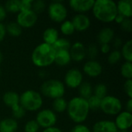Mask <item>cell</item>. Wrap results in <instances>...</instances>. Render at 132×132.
I'll return each instance as SVG.
<instances>
[{
  "instance_id": "obj_6",
  "label": "cell",
  "mask_w": 132,
  "mask_h": 132,
  "mask_svg": "<svg viewBox=\"0 0 132 132\" xmlns=\"http://www.w3.org/2000/svg\"><path fill=\"white\" fill-rule=\"evenodd\" d=\"M122 103L121 100L113 95H107L101 99L100 109L101 111L109 116L118 115L122 111Z\"/></svg>"
},
{
  "instance_id": "obj_43",
  "label": "cell",
  "mask_w": 132,
  "mask_h": 132,
  "mask_svg": "<svg viewBox=\"0 0 132 132\" xmlns=\"http://www.w3.org/2000/svg\"><path fill=\"white\" fill-rule=\"evenodd\" d=\"M6 34L5 25H4L2 22H0V43L4 40Z\"/></svg>"
},
{
  "instance_id": "obj_19",
  "label": "cell",
  "mask_w": 132,
  "mask_h": 132,
  "mask_svg": "<svg viewBox=\"0 0 132 132\" xmlns=\"http://www.w3.org/2000/svg\"><path fill=\"white\" fill-rule=\"evenodd\" d=\"M2 101L6 107L12 109L19 104V95L15 91H7L2 96Z\"/></svg>"
},
{
  "instance_id": "obj_12",
  "label": "cell",
  "mask_w": 132,
  "mask_h": 132,
  "mask_svg": "<svg viewBox=\"0 0 132 132\" xmlns=\"http://www.w3.org/2000/svg\"><path fill=\"white\" fill-rule=\"evenodd\" d=\"M84 73L92 78L99 77L103 72V67L100 62L96 60H88L87 61L83 67Z\"/></svg>"
},
{
  "instance_id": "obj_5",
  "label": "cell",
  "mask_w": 132,
  "mask_h": 132,
  "mask_svg": "<svg viewBox=\"0 0 132 132\" xmlns=\"http://www.w3.org/2000/svg\"><path fill=\"white\" fill-rule=\"evenodd\" d=\"M66 91V87L60 80L50 79L45 80L40 87V94L49 99H57L63 97Z\"/></svg>"
},
{
  "instance_id": "obj_37",
  "label": "cell",
  "mask_w": 132,
  "mask_h": 132,
  "mask_svg": "<svg viewBox=\"0 0 132 132\" xmlns=\"http://www.w3.org/2000/svg\"><path fill=\"white\" fill-rule=\"evenodd\" d=\"M39 130V126L36 121V120H30L27 121L24 126L25 132H38Z\"/></svg>"
},
{
  "instance_id": "obj_2",
  "label": "cell",
  "mask_w": 132,
  "mask_h": 132,
  "mask_svg": "<svg viewBox=\"0 0 132 132\" xmlns=\"http://www.w3.org/2000/svg\"><path fill=\"white\" fill-rule=\"evenodd\" d=\"M91 11L95 19L104 23L114 22L118 14L116 2L112 0L94 1Z\"/></svg>"
},
{
  "instance_id": "obj_33",
  "label": "cell",
  "mask_w": 132,
  "mask_h": 132,
  "mask_svg": "<svg viewBox=\"0 0 132 132\" xmlns=\"http://www.w3.org/2000/svg\"><path fill=\"white\" fill-rule=\"evenodd\" d=\"M121 58L122 57H121L120 50H114L108 53L107 60H108V63H110L111 65H114V64H117L121 60Z\"/></svg>"
},
{
  "instance_id": "obj_39",
  "label": "cell",
  "mask_w": 132,
  "mask_h": 132,
  "mask_svg": "<svg viewBox=\"0 0 132 132\" xmlns=\"http://www.w3.org/2000/svg\"><path fill=\"white\" fill-rule=\"evenodd\" d=\"M70 132H91V130L89 128L88 126L84 124H77L73 127L70 130Z\"/></svg>"
},
{
  "instance_id": "obj_18",
  "label": "cell",
  "mask_w": 132,
  "mask_h": 132,
  "mask_svg": "<svg viewBox=\"0 0 132 132\" xmlns=\"http://www.w3.org/2000/svg\"><path fill=\"white\" fill-rule=\"evenodd\" d=\"M114 38V31L110 27H105L97 34V41L101 44H110Z\"/></svg>"
},
{
  "instance_id": "obj_49",
  "label": "cell",
  "mask_w": 132,
  "mask_h": 132,
  "mask_svg": "<svg viewBox=\"0 0 132 132\" xmlns=\"http://www.w3.org/2000/svg\"><path fill=\"white\" fill-rule=\"evenodd\" d=\"M39 77L40 78H45L46 77V72L43 70H41L39 71Z\"/></svg>"
},
{
  "instance_id": "obj_27",
  "label": "cell",
  "mask_w": 132,
  "mask_h": 132,
  "mask_svg": "<svg viewBox=\"0 0 132 132\" xmlns=\"http://www.w3.org/2000/svg\"><path fill=\"white\" fill-rule=\"evenodd\" d=\"M6 33L12 37H19L22 32V29L16 23V22H10L5 26Z\"/></svg>"
},
{
  "instance_id": "obj_17",
  "label": "cell",
  "mask_w": 132,
  "mask_h": 132,
  "mask_svg": "<svg viewBox=\"0 0 132 132\" xmlns=\"http://www.w3.org/2000/svg\"><path fill=\"white\" fill-rule=\"evenodd\" d=\"M118 13L126 19L132 16V0H121L116 2Z\"/></svg>"
},
{
  "instance_id": "obj_35",
  "label": "cell",
  "mask_w": 132,
  "mask_h": 132,
  "mask_svg": "<svg viewBox=\"0 0 132 132\" xmlns=\"http://www.w3.org/2000/svg\"><path fill=\"white\" fill-rule=\"evenodd\" d=\"M46 2L43 0H36L32 1V11H33L36 15L42 13L46 9Z\"/></svg>"
},
{
  "instance_id": "obj_16",
  "label": "cell",
  "mask_w": 132,
  "mask_h": 132,
  "mask_svg": "<svg viewBox=\"0 0 132 132\" xmlns=\"http://www.w3.org/2000/svg\"><path fill=\"white\" fill-rule=\"evenodd\" d=\"M118 130L113 121L101 120L97 121L92 128L91 132H118Z\"/></svg>"
},
{
  "instance_id": "obj_4",
  "label": "cell",
  "mask_w": 132,
  "mask_h": 132,
  "mask_svg": "<svg viewBox=\"0 0 132 132\" xmlns=\"http://www.w3.org/2000/svg\"><path fill=\"white\" fill-rule=\"evenodd\" d=\"M43 97L36 90H27L19 95V105L26 111H38L43 107Z\"/></svg>"
},
{
  "instance_id": "obj_45",
  "label": "cell",
  "mask_w": 132,
  "mask_h": 132,
  "mask_svg": "<svg viewBox=\"0 0 132 132\" xmlns=\"http://www.w3.org/2000/svg\"><path fill=\"white\" fill-rule=\"evenodd\" d=\"M7 16V12L3 5L0 4V22H2Z\"/></svg>"
},
{
  "instance_id": "obj_29",
  "label": "cell",
  "mask_w": 132,
  "mask_h": 132,
  "mask_svg": "<svg viewBox=\"0 0 132 132\" xmlns=\"http://www.w3.org/2000/svg\"><path fill=\"white\" fill-rule=\"evenodd\" d=\"M60 30L64 36H70L74 33L75 29L71 20H65L60 25Z\"/></svg>"
},
{
  "instance_id": "obj_28",
  "label": "cell",
  "mask_w": 132,
  "mask_h": 132,
  "mask_svg": "<svg viewBox=\"0 0 132 132\" xmlns=\"http://www.w3.org/2000/svg\"><path fill=\"white\" fill-rule=\"evenodd\" d=\"M7 13L18 14L20 12V0H9L4 5Z\"/></svg>"
},
{
  "instance_id": "obj_34",
  "label": "cell",
  "mask_w": 132,
  "mask_h": 132,
  "mask_svg": "<svg viewBox=\"0 0 132 132\" xmlns=\"http://www.w3.org/2000/svg\"><path fill=\"white\" fill-rule=\"evenodd\" d=\"M87 101V104H88V107H89L90 111H97L100 109L101 99L97 97L94 95H92Z\"/></svg>"
},
{
  "instance_id": "obj_15",
  "label": "cell",
  "mask_w": 132,
  "mask_h": 132,
  "mask_svg": "<svg viewBox=\"0 0 132 132\" xmlns=\"http://www.w3.org/2000/svg\"><path fill=\"white\" fill-rule=\"evenodd\" d=\"M75 31L85 32L87 31L91 24L90 19L86 14H76L71 20Z\"/></svg>"
},
{
  "instance_id": "obj_23",
  "label": "cell",
  "mask_w": 132,
  "mask_h": 132,
  "mask_svg": "<svg viewBox=\"0 0 132 132\" xmlns=\"http://www.w3.org/2000/svg\"><path fill=\"white\" fill-rule=\"evenodd\" d=\"M79 97L87 100L93 95V87L89 82H83L78 87Z\"/></svg>"
},
{
  "instance_id": "obj_51",
  "label": "cell",
  "mask_w": 132,
  "mask_h": 132,
  "mask_svg": "<svg viewBox=\"0 0 132 132\" xmlns=\"http://www.w3.org/2000/svg\"><path fill=\"white\" fill-rule=\"evenodd\" d=\"M118 132H129V131H127V130H126V131H119V130H118Z\"/></svg>"
},
{
  "instance_id": "obj_38",
  "label": "cell",
  "mask_w": 132,
  "mask_h": 132,
  "mask_svg": "<svg viewBox=\"0 0 132 132\" xmlns=\"http://www.w3.org/2000/svg\"><path fill=\"white\" fill-rule=\"evenodd\" d=\"M32 0H20V12L32 10Z\"/></svg>"
},
{
  "instance_id": "obj_14",
  "label": "cell",
  "mask_w": 132,
  "mask_h": 132,
  "mask_svg": "<svg viewBox=\"0 0 132 132\" xmlns=\"http://www.w3.org/2000/svg\"><path fill=\"white\" fill-rule=\"evenodd\" d=\"M69 52L71 60L74 62L80 63L86 58V47L81 42H75L71 44Z\"/></svg>"
},
{
  "instance_id": "obj_52",
  "label": "cell",
  "mask_w": 132,
  "mask_h": 132,
  "mask_svg": "<svg viewBox=\"0 0 132 132\" xmlns=\"http://www.w3.org/2000/svg\"><path fill=\"white\" fill-rule=\"evenodd\" d=\"M1 74H2V70H1V69H0V76H1Z\"/></svg>"
},
{
  "instance_id": "obj_8",
  "label": "cell",
  "mask_w": 132,
  "mask_h": 132,
  "mask_svg": "<svg viewBox=\"0 0 132 132\" xmlns=\"http://www.w3.org/2000/svg\"><path fill=\"white\" fill-rule=\"evenodd\" d=\"M36 121L39 125V128L45 129L56 125L57 122V116L52 109H43L38 111L36 117Z\"/></svg>"
},
{
  "instance_id": "obj_30",
  "label": "cell",
  "mask_w": 132,
  "mask_h": 132,
  "mask_svg": "<svg viewBox=\"0 0 132 132\" xmlns=\"http://www.w3.org/2000/svg\"><path fill=\"white\" fill-rule=\"evenodd\" d=\"M93 95L100 99H103L108 95V87L104 84H97L93 87Z\"/></svg>"
},
{
  "instance_id": "obj_1",
  "label": "cell",
  "mask_w": 132,
  "mask_h": 132,
  "mask_svg": "<svg viewBox=\"0 0 132 132\" xmlns=\"http://www.w3.org/2000/svg\"><path fill=\"white\" fill-rule=\"evenodd\" d=\"M67 113L74 123L83 124L88 118L90 109L87 101L80 97H73L67 102Z\"/></svg>"
},
{
  "instance_id": "obj_36",
  "label": "cell",
  "mask_w": 132,
  "mask_h": 132,
  "mask_svg": "<svg viewBox=\"0 0 132 132\" xmlns=\"http://www.w3.org/2000/svg\"><path fill=\"white\" fill-rule=\"evenodd\" d=\"M11 110H12V118H14L15 120L23 118L26 113V111L19 104L15 106Z\"/></svg>"
},
{
  "instance_id": "obj_9",
  "label": "cell",
  "mask_w": 132,
  "mask_h": 132,
  "mask_svg": "<svg viewBox=\"0 0 132 132\" xmlns=\"http://www.w3.org/2000/svg\"><path fill=\"white\" fill-rule=\"evenodd\" d=\"M84 82L82 72L77 68H71L64 76V85L70 89H77Z\"/></svg>"
},
{
  "instance_id": "obj_10",
  "label": "cell",
  "mask_w": 132,
  "mask_h": 132,
  "mask_svg": "<svg viewBox=\"0 0 132 132\" xmlns=\"http://www.w3.org/2000/svg\"><path fill=\"white\" fill-rule=\"evenodd\" d=\"M38 19V15L33 11L19 12L16 16V23L22 29H29L35 26Z\"/></svg>"
},
{
  "instance_id": "obj_25",
  "label": "cell",
  "mask_w": 132,
  "mask_h": 132,
  "mask_svg": "<svg viewBox=\"0 0 132 132\" xmlns=\"http://www.w3.org/2000/svg\"><path fill=\"white\" fill-rule=\"evenodd\" d=\"M53 50L56 52L63 51V50H67L70 51L71 43L69 39L66 38H59L53 45H52Z\"/></svg>"
},
{
  "instance_id": "obj_26",
  "label": "cell",
  "mask_w": 132,
  "mask_h": 132,
  "mask_svg": "<svg viewBox=\"0 0 132 132\" xmlns=\"http://www.w3.org/2000/svg\"><path fill=\"white\" fill-rule=\"evenodd\" d=\"M53 111L56 114H62L67 111V101L63 97H60L53 100L52 104Z\"/></svg>"
},
{
  "instance_id": "obj_41",
  "label": "cell",
  "mask_w": 132,
  "mask_h": 132,
  "mask_svg": "<svg viewBox=\"0 0 132 132\" xmlns=\"http://www.w3.org/2000/svg\"><path fill=\"white\" fill-rule=\"evenodd\" d=\"M121 28L127 32H130L132 30V21L131 19H125L120 25Z\"/></svg>"
},
{
  "instance_id": "obj_3",
  "label": "cell",
  "mask_w": 132,
  "mask_h": 132,
  "mask_svg": "<svg viewBox=\"0 0 132 132\" xmlns=\"http://www.w3.org/2000/svg\"><path fill=\"white\" fill-rule=\"evenodd\" d=\"M55 50L53 46L45 43L36 46L32 52L31 60L32 63L39 68H45L54 63Z\"/></svg>"
},
{
  "instance_id": "obj_47",
  "label": "cell",
  "mask_w": 132,
  "mask_h": 132,
  "mask_svg": "<svg viewBox=\"0 0 132 132\" xmlns=\"http://www.w3.org/2000/svg\"><path fill=\"white\" fill-rule=\"evenodd\" d=\"M126 18H125L123 15H120V14H117V15L115 16V18H114V22H116V23H118V24H119V25H121V23H122V22Z\"/></svg>"
},
{
  "instance_id": "obj_7",
  "label": "cell",
  "mask_w": 132,
  "mask_h": 132,
  "mask_svg": "<svg viewBox=\"0 0 132 132\" xmlns=\"http://www.w3.org/2000/svg\"><path fill=\"white\" fill-rule=\"evenodd\" d=\"M49 18L54 22L62 23L68 15V11L65 5L60 1L52 2L47 8Z\"/></svg>"
},
{
  "instance_id": "obj_32",
  "label": "cell",
  "mask_w": 132,
  "mask_h": 132,
  "mask_svg": "<svg viewBox=\"0 0 132 132\" xmlns=\"http://www.w3.org/2000/svg\"><path fill=\"white\" fill-rule=\"evenodd\" d=\"M98 46L94 43H91L87 47H86V57H88L90 60H95L98 55Z\"/></svg>"
},
{
  "instance_id": "obj_44",
  "label": "cell",
  "mask_w": 132,
  "mask_h": 132,
  "mask_svg": "<svg viewBox=\"0 0 132 132\" xmlns=\"http://www.w3.org/2000/svg\"><path fill=\"white\" fill-rule=\"evenodd\" d=\"M99 50L103 54H108L111 52V46L110 44H101Z\"/></svg>"
},
{
  "instance_id": "obj_24",
  "label": "cell",
  "mask_w": 132,
  "mask_h": 132,
  "mask_svg": "<svg viewBox=\"0 0 132 132\" xmlns=\"http://www.w3.org/2000/svg\"><path fill=\"white\" fill-rule=\"evenodd\" d=\"M121 57L125 59L126 62H132V40L129 39L126 43H123L121 48Z\"/></svg>"
},
{
  "instance_id": "obj_50",
  "label": "cell",
  "mask_w": 132,
  "mask_h": 132,
  "mask_svg": "<svg viewBox=\"0 0 132 132\" xmlns=\"http://www.w3.org/2000/svg\"><path fill=\"white\" fill-rule=\"evenodd\" d=\"M2 60H3V55H2V53L0 50V64L2 63Z\"/></svg>"
},
{
  "instance_id": "obj_22",
  "label": "cell",
  "mask_w": 132,
  "mask_h": 132,
  "mask_svg": "<svg viewBox=\"0 0 132 132\" xmlns=\"http://www.w3.org/2000/svg\"><path fill=\"white\" fill-rule=\"evenodd\" d=\"M71 57L70 55V52L67 50H63L56 52L54 63L60 67L67 66L71 62Z\"/></svg>"
},
{
  "instance_id": "obj_46",
  "label": "cell",
  "mask_w": 132,
  "mask_h": 132,
  "mask_svg": "<svg viewBox=\"0 0 132 132\" xmlns=\"http://www.w3.org/2000/svg\"><path fill=\"white\" fill-rule=\"evenodd\" d=\"M42 132H63L62 130L56 126L54 127H51V128H45L43 129V131Z\"/></svg>"
},
{
  "instance_id": "obj_42",
  "label": "cell",
  "mask_w": 132,
  "mask_h": 132,
  "mask_svg": "<svg viewBox=\"0 0 132 132\" xmlns=\"http://www.w3.org/2000/svg\"><path fill=\"white\" fill-rule=\"evenodd\" d=\"M112 43H113V46L114 47V49L118 50H119V49L121 48V46L124 43L122 39L120 37H114Z\"/></svg>"
},
{
  "instance_id": "obj_40",
  "label": "cell",
  "mask_w": 132,
  "mask_h": 132,
  "mask_svg": "<svg viewBox=\"0 0 132 132\" xmlns=\"http://www.w3.org/2000/svg\"><path fill=\"white\" fill-rule=\"evenodd\" d=\"M124 90L128 98H132V79L126 80L124 84Z\"/></svg>"
},
{
  "instance_id": "obj_13",
  "label": "cell",
  "mask_w": 132,
  "mask_h": 132,
  "mask_svg": "<svg viewBox=\"0 0 132 132\" xmlns=\"http://www.w3.org/2000/svg\"><path fill=\"white\" fill-rule=\"evenodd\" d=\"M94 0H70L69 5L77 14H85L92 9Z\"/></svg>"
},
{
  "instance_id": "obj_11",
  "label": "cell",
  "mask_w": 132,
  "mask_h": 132,
  "mask_svg": "<svg viewBox=\"0 0 132 132\" xmlns=\"http://www.w3.org/2000/svg\"><path fill=\"white\" fill-rule=\"evenodd\" d=\"M118 130L128 131L132 125V114L126 111H121L116 115L115 121H114Z\"/></svg>"
},
{
  "instance_id": "obj_31",
  "label": "cell",
  "mask_w": 132,
  "mask_h": 132,
  "mask_svg": "<svg viewBox=\"0 0 132 132\" xmlns=\"http://www.w3.org/2000/svg\"><path fill=\"white\" fill-rule=\"evenodd\" d=\"M121 74L125 80L132 79V63L125 61L121 65Z\"/></svg>"
},
{
  "instance_id": "obj_20",
  "label": "cell",
  "mask_w": 132,
  "mask_h": 132,
  "mask_svg": "<svg viewBox=\"0 0 132 132\" xmlns=\"http://www.w3.org/2000/svg\"><path fill=\"white\" fill-rule=\"evenodd\" d=\"M18 122L12 118H5L0 121V132H16Z\"/></svg>"
},
{
  "instance_id": "obj_21",
  "label": "cell",
  "mask_w": 132,
  "mask_h": 132,
  "mask_svg": "<svg viewBox=\"0 0 132 132\" xmlns=\"http://www.w3.org/2000/svg\"><path fill=\"white\" fill-rule=\"evenodd\" d=\"M59 39V32L56 28L50 27L44 30L43 33V43L52 46Z\"/></svg>"
},
{
  "instance_id": "obj_48",
  "label": "cell",
  "mask_w": 132,
  "mask_h": 132,
  "mask_svg": "<svg viewBox=\"0 0 132 132\" xmlns=\"http://www.w3.org/2000/svg\"><path fill=\"white\" fill-rule=\"evenodd\" d=\"M126 111L132 114V98H128V101L126 103Z\"/></svg>"
}]
</instances>
